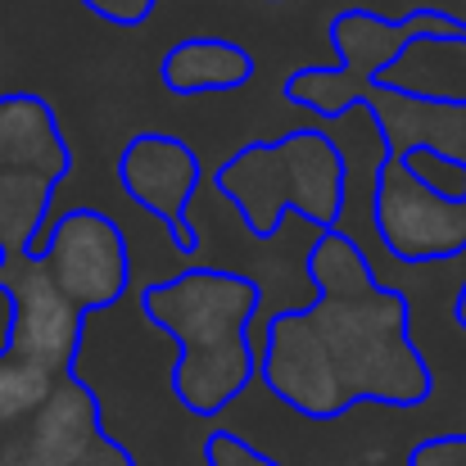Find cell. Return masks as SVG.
<instances>
[{"label":"cell","mask_w":466,"mask_h":466,"mask_svg":"<svg viewBox=\"0 0 466 466\" xmlns=\"http://www.w3.org/2000/svg\"><path fill=\"white\" fill-rule=\"evenodd\" d=\"M268 5H281V0H268Z\"/></svg>","instance_id":"cell-17"},{"label":"cell","mask_w":466,"mask_h":466,"mask_svg":"<svg viewBox=\"0 0 466 466\" xmlns=\"http://www.w3.org/2000/svg\"><path fill=\"white\" fill-rule=\"evenodd\" d=\"M249 77L254 55L227 36H186L158 64V82L172 96H227L249 86Z\"/></svg>","instance_id":"cell-11"},{"label":"cell","mask_w":466,"mask_h":466,"mask_svg":"<svg viewBox=\"0 0 466 466\" xmlns=\"http://www.w3.org/2000/svg\"><path fill=\"white\" fill-rule=\"evenodd\" d=\"M64 299L82 317L114 309L132 290V249L123 227L100 208H68L59 213L32 249Z\"/></svg>","instance_id":"cell-5"},{"label":"cell","mask_w":466,"mask_h":466,"mask_svg":"<svg viewBox=\"0 0 466 466\" xmlns=\"http://www.w3.org/2000/svg\"><path fill=\"white\" fill-rule=\"evenodd\" d=\"M96 18L114 23V27H141L150 14H155L158 0H82Z\"/></svg>","instance_id":"cell-15"},{"label":"cell","mask_w":466,"mask_h":466,"mask_svg":"<svg viewBox=\"0 0 466 466\" xmlns=\"http://www.w3.org/2000/svg\"><path fill=\"white\" fill-rule=\"evenodd\" d=\"M258 304L263 286L227 268H186L141 290V312L177 344L172 399L190 417H218L258 376Z\"/></svg>","instance_id":"cell-2"},{"label":"cell","mask_w":466,"mask_h":466,"mask_svg":"<svg viewBox=\"0 0 466 466\" xmlns=\"http://www.w3.org/2000/svg\"><path fill=\"white\" fill-rule=\"evenodd\" d=\"M0 286L9 295V330H5V349L32 367H41L46 376L64 380L77 362L82 349V330L86 317L64 299V290L55 286V277L46 272V263L36 254L23 258H5Z\"/></svg>","instance_id":"cell-8"},{"label":"cell","mask_w":466,"mask_h":466,"mask_svg":"<svg viewBox=\"0 0 466 466\" xmlns=\"http://www.w3.org/2000/svg\"><path fill=\"white\" fill-rule=\"evenodd\" d=\"M403 163H408V172H412L426 190H435V195H444V199H453V204H466V163L440 155V150H431V146L408 150Z\"/></svg>","instance_id":"cell-13"},{"label":"cell","mask_w":466,"mask_h":466,"mask_svg":"<svg viewBox=\"0 0 466 466\" xmlns=\"http://www.w3.org/2000/svg\"><path fill=\"white\" fill-rule=\"evenodd\" d=\"M362 109L371 127L380 132L385 155L403 158L417 146H431L440 155L466 163V100L458 96H426L399 82H380L362 96Z\"/></svg>","instance_id":"cell-10"},{"label":"cell","mask_w":466,"mask_h":466,"mask_svg":"<svg viewBox=\"0 0 466 466\" xmlns=\"http://www.w3.org/2000/svg\"><path fill=\"white\" fill-rule=\"evenodd\" d=\"M371 222L385 254L399 263H444L466 254V204L426 190L394 155H380L371 177Z\"/></svg>","instance_id":"cell-7"},{"label":"cell","mask_w":466,"mask_h":466,"mask_svg":"<svg viewBox=\"0 0 466 466\" xmlns=\"http://www.w3.org/2000/svg\"><path fill=\"white\" fill-rule=\"evenodd\" d=\"M213 186L240 208L254 240H272L286 213L317 231L339 227L349 195V163L330 132L295 127L277 141H249L213 172Z\"/></svg>","instance_id":"cell-3"},{"label":"cell","mask_w":466,"mask_h":466,"mask_svg":"<svg viewBox=\"0 0 466 466\" xmlns=\"http://www.w3.org/2000/svg\"><path fill=\"white\" fill-rule=\"evenodd\" d=\"M50 390H55V376L0 349V440L32 417L50 399Z\"/></svg>","instance_id":"cell-12"},{"label":"cell","mask_w":466,"mask_h":466,"mask_svg":"<svg viewBox=\"0 0 466 466\" xmlns=\"http://www.w3.org/2000/svg\"><path fill=\"white\" fill-rule=\"evenodd\" d=\"M453 321H458V326L466 330V281L458 286V299H453Z\"/></svg>","instance_id":"cell-16"},{"label":"cell","mask_w":466,"mask_h":466,"mask_svg":"<svg viewBox=\"0 0 466 466\" xmlns=\"http://www.w3.org/2000/svg\"><path fill=\"white\" fill-rule=\"evenodd\" d=\"M204 462L208 466H281L277 458H268L254 444H245L236 431H213L204 440Z\"/></svg>","instance_id":"cell-14"},{"label":"cell","mask_w":466,"mask_h":466,"mask_svg":"<svg viewBox=\"0 0 466 466\" xmlns=\"http://www.w3.org/2000/svg\"><path fill=\"white\" fill-rule=\"evenodd\" d=\"M330 41L339 50V68H299L281 82V100L321 114L344 118L362 105L371 86L390 77V68L421 41L466 46V18L444 9H412L403 18H385L371 9H344L330 23Z\"/></svg>","instance_id":"cell-4"},{"label":"cell","mask_w":466,"mask_h":466,"mask_svg":"<svg viewBox=\"0 0 466 466\" xmlns=\"http://www.w3.org/2000/svg\"><path fill=\"white\" fill-rule=\"evenodd\" d=\"M309 309H286L254 330L258 380L299 417L335 421L358 403L417 408L435 394L412 339V304L385 286L362 245L339 227L309 245Z\"/></svg>","instance_id":"cell-1"},{"label":"cell","mask_w":466,"mask_h":466,"mask_svg":"<svg viewBox=\"0 0 466 466\" xmlns=\"http://www.w3.org/2000/svg\"><path fill=\"white\" fill-rule=\"evenodd\" d=\"M0 466H137V458L105 431L96 390L68 371L50 399L0 440Z\"/></svg>","instance_id":"cell-6"},{"label":"cell","mask_w":466,"mask_h":466,"mask_svg":"<svg viewBox=\"0 0 466 466\" xmlns=\"http://www.w3.org/2000/svg\"><path fill=\"white\" fill-rule=\"evenodd\" d=\"M118 181L137 208H146L150 218L167 227L172 245L186 258H195L199 231L186 222V208L204 181V163L195 155V146H186L181 137H167V132H137L118 155Z\"/></svg>","instance_id":"cell-9"}]
</instances>
